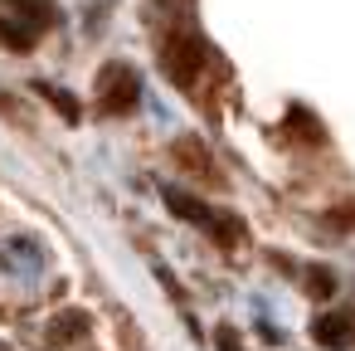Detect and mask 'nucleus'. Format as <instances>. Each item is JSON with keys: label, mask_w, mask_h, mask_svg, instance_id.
Returning a JSON list of instances; mask_svg holds the SVG:
<instances>
[{"label": "nucleus", "mask_w": 355, "mask_h": 351, "mask_svg": "<svg viewBox=\"0 0 355 351\" xmlns=\"http://www.w3.org/2000/svg\"><path fill=\"white\" fill-rule=\"evenodd\" d=\"M10 6H15V15H20V20H25V25H30L35 35H40V30H44V25L54 20V10L44 6V0H10Z\"/></svg>", "instance_id": "6"}, {"label": "nucleus", "mask_w": 355, "mask_h": 351, "mask_svg": "<svg viewBox=\"0 0 355 351\" xmlns=\"http://www.w3.org/2000/svg\"><path fill=\"white\" fill-rule=\"evenodd\" d=\"M78 332H83V317H78V312H69V317L59 322V332H54V341H69V336H78Z\"/></svg>", "instance_id": "9"}, {"label": "nucleus", "mask_w": 355, "mask_h": 351, "mask_svg": "<svg viewBox=\"0 0 355 351\" xmlns=\"http://www.w3.org/2000/svg\"><path fill=\"white\" fill-rule=\"evenodd\" d=\"M166 210H171L175 220H185V225H200V229L214 225V210L200 205V200H190V195H180V190H166Z\"/></svg>", "instance_id": "4"}, {"label": "nucleus", "mask_w": 355, "mask_h": 351, "mask_svg": "<svg viewBox=\"0 0 355 351\" xmlns=\"http://www.w3.org/2000/svg\"><path fill=\"white\" fill-rule=\"evenodd\" d=\"M311 336H316L326 351H345V346L355 341V327H350V317L326 312V317H316V322H311Z\"/></svg>", "instance_id": "3"}, {"label": "nucleus", "mask_w": 355, "mask_h": 351, "mask_svg": "<svg viewBox=\"0 0 355 351\" xmlns=\"http://www.w3.org/2000/svg\"><path fill=\"white\" fill-rule=\"evenodd\" d=\"M287 122H292V127H297V132H302V137H306V142H316V137H321V132H316V122H311V113H306V108H297V113H292V117H287Z\"/></svg>", "instance_id": "8"}, {"label": "nucleus", "mask_w": 355, "mask_h": 351, "mask_svg": "<svg viewBox=\"0 0 355 351\" xmlns=\"http://www.w3.org/2000/svg\"><path fill=\"white\" fill-rule=\"evenodd\" d=\"M0 351H6V346H0Z\"/></svg>", "instance_id": "11"}, {"label": "nucleus", "mask_w": 355, "mask_h": 351, "mask_svg": "<svg viewBox=\"0 0 355 351\" xmlns=\"http://www.w3.org/2000/svg\"><path fill=\"white\" fill-rule=\"evenodd\" d=\"M40 93H44V98L69 117V122H78V117H83V108H78V98H73V93H64V88H54V83H40Z\"/></svg>", "instance_id": "7"}, {"label": "nucleus", "mask_w": 355, "mask_h": 351, "mask_svg": "<svg viewBox=\"0 0 355 351\" xmlns=\"http://www.w3.org/2000/svg\"><path fill=\"white\" fill-rule=\"evenodd\" d=\"M0 44L15 49V54H25V49L35 44V30H30L25 20H0Z\"/></svg>", "instance_id": "5"}, {"label": "nucleus", "mask_w": 355, "mask_h": 351, "mask_svg": "<svg viewBox=\"0 0 355 351\" xmlns=\"http://www.w3.org/2000/svg\"><path fill=\"white\" fill-rule=\"evenodd\" d=\"M161 69H166L180 88H195V79H200V69H205V49H200V40H190V35H171V40L161 44Z\"/></svg>", "instance_id": "1"}, {"label": "nucleus", "mask_w": 355, "mask_h": 351, "mask_svg": "<svg viewBox=\"0 0 355 351\" xmlns=\"http://www.w3.org/2000/svg\"><path fill=\"white\" fill-rule=\"evenodd\" d=\"M137 98H141L137 74H132L127 64H107V69H103V83H98V103H103V113L122 117V113L137 108Z\"/></svg>", "instance_id": "2"}, {"label": "nucleus", "mask_w": 355, "mask_h": 351, "mask_svg": "<svg viewBox=\"0 0 355 351\" xmlns=\"http://www.w3.org/2000/svg\"><path fill=\"white\" fill-rule=\"evenodd\" d=\"M219 351H243L239 336H234V327H219Z\"/></svg>", "instance_id": "10"}]
</instances>
